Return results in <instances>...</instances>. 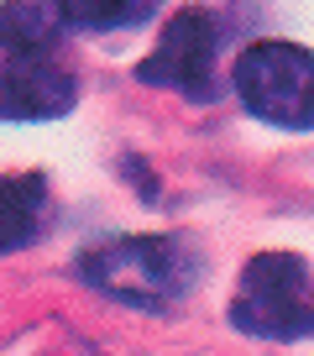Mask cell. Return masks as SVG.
Here are the masks:
<instances>
[{"instance_id": "obj_1", "label": "cell", "mask_w": 314, "mask_h": 356, "mask_svg": "<svg viewBox=\"0 0 314 356\" xmlns=\"http://www.w3.org/2000/svg\"><path fill=\"white\" fill-rule=\"evenodd\" d=\"M78 278L131 309H173L204 278V262L183 236H115L78 257Z\"/></svg>"}, {"instance_id": "obj_2", "label": "cell", "mask_w": 314, "mask_h": 356, "mask_svg": "<svg viewBox=\"0 0 314 356\" xmlns=\"http://www.w3.org/2000/svg\"><path fill=\"white\" fill-rule=\"evenodd\" d=\"M231 325L262 341L314 335V283L293 252H262L247 262L231 299Z\"/></svg>"}, {"instance_id": "obj_3", "label": "cell", "mask_w": 314, "mask_h": 356, "mask_svg": "<svg viewBox=\"0 0 314 356\" xmlns=\"http://www.w3.org/2000/svg\"><path fill=\"white\" fill-rule=\"evenodd\" d=\"M236 95L257 121L283 131L314 126V53L299 42H251L236 58Z\"/></svg>"}, {"instance_id": "obj_4", "label": "cell", "mask_w": 314, "mask_h": 356, "mask_svg": "<svg viewBox=\"0 0 314 356\" xmlns=\"http://www.w3.org/2000/svg\"><path fill=\"white\" fill-rule=\"evenodd\" d=\"M215 53H220V22L194 6V11L168 16L152 58L136 63V79L157 84V89H179L189 100H210L215 95Z\"/></svg>"}, {"instance_id": "obj_5", "label": "cell", "mask_w": 314, "mask_h": 356, "mask_svg": "<svg viewBox=\"0 0 314 356\" xmlns=\"http://www.w3.org/2000/svg\"><path fill=\"white\" fill-rule=\"evenodd\" d=\"M78 105V74L47 47L6 53L0 63V121H58Z\"/></svg>"}, {"instance_id": "obj_6", "label": "cell", "mask_w": 314, "mask_h": 356, "mask_svg": "<svg viewBox=\"0 0 314 356\" xmlns=\"http://www.w3.org/2000/svg\"><path fill=\"white\" fill-rule=\"evenodd\" d=\"M47 215V184L37 173H6L0 178V257L22 252Z\"/></svg>"}, {"instance_id": "obj_7", "label": "cell", "mask_w": 314, "mask_h": 356, "mask_svg": "<svg viewBox=\"0 0 314 356\" xmlns=\"http://www.w3.org/2000/svg\"><path fill=\"white\" fill-rule=\"evenodd\" d=\"M63 32V0H0V47L26 53V47H53Z\"/></svg>"}, {"instance_id": "obj_8", "label": "cell", "mask_w": 314, "mask_h": 356, "mask_svg": "<svg viewBox=\"0 0 314 356\" xmlns=\"http://www.w3.org/2000/svg\"><path fill=\"white\" fill-rule=\"evenodd\" d=\"M163 0H63V22L84 26V32H126L157 16Z\"/></svg>"}, {"instance_id": "obj_9", "label": "cell", "mask_w": 314, "mask_h": 356, "mask_svg": "<svg viewBox=\"0 0 314 356\" xmlns=\"http://www.w3.org/2000/svg\"><path fill=\"white\" fill-rule=\"evenodd\" d=\"M47 356H100V351L84 346V341H74V346H58V351H47Z\"/></svg>"}]
</instances>
